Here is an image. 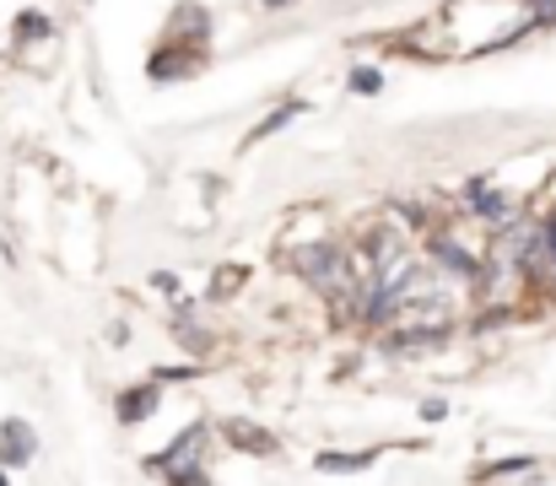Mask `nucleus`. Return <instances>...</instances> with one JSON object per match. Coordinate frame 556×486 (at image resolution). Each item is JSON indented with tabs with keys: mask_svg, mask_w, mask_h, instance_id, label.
Returning a JSON list of instances; mask_svg holds the SVG:
<instances>
[{
	"mask_svg": "<svg viewBox=\"0 0 556 486\" xmlns=\"http://www.w3.org/2000/svg\"><path fill=\"white\" fill-rule=\"evenodd\" d=\"M33 449H38V438H33V427H27V422H5V427H0V454H5L11 465L33 460Z\"/></svg>",
	"mask_w": 556,
	"mask_h": 486,
	"instance_id": "nucleus-3",
	"label": "nucleus"
},
{
	"mask_svg": "<svg viewBox=\"0 0 556 486\" xmlns=\"http://www.w3.org/2000/svg\"><path fill=\"white\" fill-rule=\"evenodd\" d=\"M227 438H232L238 449H249V454H276V438L260 433V427H249V422H227Z\"/></svg>",
	"mask_w": 556,
	"mask_h": 486,
	"instance_id": "nucleus-4",
	"label": "nucleus"
},
{
	"mask_svg": "<svg viewBox=\"0 0 556 486\" xmlns=\"http://www.w3.org/2000/svg\"><path fill=\"white\" fill-rule=\"evenodd\" d=\"M265 5H287V0H265Z\"/></svg>",
	"mask_w": 556,
	"mask_h": 486,
	"instance_id": "nucleus-8",
	"label": "nucleus"
},
{
	"mask_svg": "<svg viewBox=\"0 0 556 486\" xmlns=\"http://www.w3.org/2000/svg\"><path fill=\"white\" fill-rule=\"evenodd\" d=\"M292 265H298V271H303L330 303L352 309L357 276H352V265H346V254H341L336 244H303V249H292Z\"/></svg>",
	"mask_w": 556,
	"mask_h": 486,
	"instance_id": "nucleus-1",
	"label": "nucleus"
},
{
	"mask_svg": "<svg viewBox=\"0 0 556 486\" xmlns=\"http://www.w3.org/2000/svg\"><path fill=\"white\" fill-rule=\"evenodd\" d=\"M147 411H152V389H136V395L119 400V416H125V422H141Z\"/></svg>",
	"mask_w": 556,
	"mask_h": 486,
	"instance_id": "nucleus-5",
	"label": "nucleus"
},
{
	"mask_svg": "<svg viewBox=\"0 0 556 486\" xmlns=\"http://www.w3.org/2000/svg\"><path fill=\"white\" fill-rule=\"evenodd\" d=\"M357 92H378V76L372 71H357Z\"/></svg>",
	"mask_w": 556,
	"mask_h": 486,
	"instance_id": "nucleus-7",
	"label": "nucleus"
},
{
	"mask_svg": "<svg viewBox=\"0 0 556 486\" xmlns=\"http://www.w3.org/2000/svg\"><path fill=\"white\" fill-rule=\"evenodd\" d=\"M200 454H205V427H189L185 438L157 460V471H163V476H174V482H200V465H194Z\"/></svg>",
	"mask_w": 556,
	"mask_h": 486,
	"instance_id": "nucleus-2",
	"label": "nucleus"
},
{
	"mask_svg": "<svg viewBox=\"0 0 556 486\" xmlns=\"http://www.w3.org/2000/svg\"><path fill=\"white\" fill-rule=\"evenodd\" d=\"M546 260L556 265V222L552 227H541V265H546Z\"/></svg>",
	"mask_w": 556,
	"mask_h": 486,
	"instance_id": "nucleus-6",
	"label": "nucleus"
}]
</instances>
